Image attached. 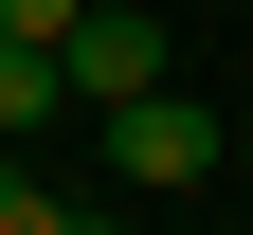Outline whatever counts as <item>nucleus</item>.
Instances as JSON below:
<instances>
[{
  "label": "nucleus",
  "mask_w": 253,
  "mask_h": 235,
  "mask_svg": "<svg viewBox=\"0 0 253 235\" xmlns=\"http://www.w3.org/2000/svg\"><path fill=\"white\" fill-rule=\"evenodd\" d=\"M90 127H109V181H126V199H199V181H217V109H199V91H163V73L109 91Z\"/></svg>",
  "instance_id": "f257e3e1"
},
{
  "label": "nucleus",
  "mask_w": 253,
  "mask_h": 235,
  "mask_svg": "<svg viewBox=\"0 0 253 235\" xmlns=\"http://www.w3.org/2000/svg\"><path fill=\"white\" fill-rule=\"evenodd\" d=\"M54 54H73V109H109V91L163 73V18H145V0H73V37H54Z\"/></svg>",
  "instance_id": "f03ea898"
},
{
  "label": "nucleus",
  "mask_w": 253,
  "mask_h": 235,
  "mask_svg": "<svg viewBox=\"0 0 253 235\" xmlns=\"http://www.w3.org/2000/svg\"><path fill=\"white\" fill-rule=\"evenodd\" d=\"M37 127H73V54L54 37H0V145H37Z\"/></svg>",
  "instance_id": "7ed1b4c3"
},
{
  "label": "nucleus",
  "mask_w": 253,
  "mask_h": 235,
  "mask_svg": "<svg viewBox=\"0 0 253 235\" xmlns=\"http://www.w3.org/2000/svg\"><path fill=\"white\" fill-rule=\"evenodd\" d=\"M73 217H90V199L37 181V145H0V235H73Z\"/></svg>",
  "instance_id": "20e7f679"
},
{
  "label": "nucleus",
  "mask_w": 253,
  "mask_h": 235,
  "mask_svg": "<svg viewBox=\"0 0 253 235\" xmlns=\"http://www.w3.org/2000/svg\"><path fill=\"white\" fill-rule=\"evenodd\" d=\"M0 37H73V0H0Z\"/></svg>",
  "instance_id": "39448f33"
}]
</instances>
